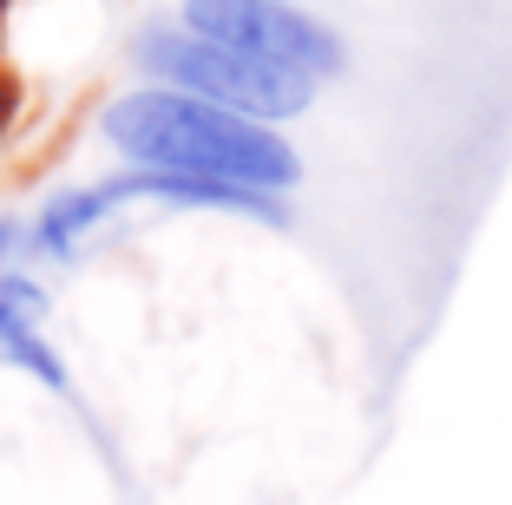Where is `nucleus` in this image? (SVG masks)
<instances>
[{
  "label": "nucleus",
  "instance_id": "nucleus-1",
  "mask_svg": "<svg viewBox=\"0 0 512 505\" xmlns=\"http://www.w3.org/2000/svg\"><path fill=\"white\" fill-rule=\"evenodd\" d=\"M106 145L119 151L132 171H178V178H217L243 184V191L283 197L302 178V158L276 125H256L243 112L204 105L191 92L171 86H138L119 92L99 119Z\"/></svg>",
  "mask_w": 512,
  "mask_h": 505
},
{
  "label": "nucleus",
  "instance_id": "nucleus-2",
  "mask_svg": "<svg viewBox=\"0 0 512 505\" xmlns=\"http://www.w3.org/2000/svg\"><path fill=\"white\" fill-rule=\"evenodd\" d=\"M132 53L151 73V86L191 92V99L243 112V119H256V125L302 119V112L316 105V79L263 66V60H243V53H230V46H217V40H197V33H184V27H145Z\"/></svg>",
  "mask_w": 512,
  "mask_h": 505
},
{
  "label": "nucleus",
  "instance_id": "nucleus-3",
  "mask_svg": "<svg viewBox=\"0 0 512 505\" xmlns=\"http://www.w3.org/2000/svg\"><path fill=\"white\" fill-rule=\"evenodd\" d=\"M184 33L197 40H217L243 60H263V66H283V73L302 79H335L348 66L335 27H322L316 14H302L296 0H184Z\"/></svg>",
  "mask_w": 512,
  "mask_h": 505
},
{
  "label": "nucleus",
  "instance_id": "nucleus-4",
  "mask_svg": "<svg viewBox=\"0 0 512 505\" xmlns=\"http://www.w3.org/2000/svg\"><path fill=\"white\" fill-rule=\"evenodd\" d=\"M0 368H20L66 394V361L46 342V289L33 276H0Z\"/></svg>",
  "mask_w": 512,
  "mask_h": 505
},
{
  "label": "nucleus",
  "instance_id": "nucleus-5",
  "mask_svg": "<svg viewBox=\"0 0 512 505\" xmlns=\"http://www.w3.org/2000/svg\"><path fill=\"white\" fill-rule=\"evenodd\" d=\"M112 191L106 184H73V191H53L40 204V217H33V250L40 256H73L79 243L99 230V223L112 217Z\"/></svg>",
  "mask_w": 512,
  "mask_h": 505
},
{
  "label": "nucleus",
  "instance_id": "nucleus-6",
  "mask_svg": "<svg viewBox=\"0 0 512 505\" xmlns=\"http://www.w3.org/2000/svg\"><path fill=\"white\" fill-rule=\"evenodd\" d=\"M20 79L14 73H0V145H7V138H14V125H20Z\"/></svg>",
  "mask_w": 512,
  "mask_h": 505
},
{
  "label": "nucleus",
  "instance_id": "nucleus-7",
  "mask_svg": "<svg viewBox=\"0 0 512 505\" xmlns=\"http://www.w3.org/2000/svg\"><path fill=\"white\" fill-rule=\"evenodd\" d=\"M14 243H20V223L0 217V276H7V256H14Z\"/></svg>",
  "mask_w": 512,
  "mask_h": 505
}]
</instances>
